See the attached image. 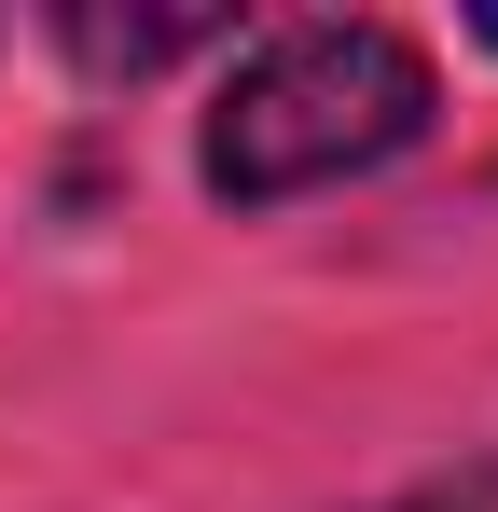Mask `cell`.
I'll return each mask as SVG.
<instances>
[{
  "label": "cell",
  "mask_w": 498,
  "mask_h": 512,
  "mask_svg": "<svg viewBox=\"0 0 498 512\" xmlns=\"http://www.w3.org/2000/svg\"><path fill=\"white\" fill-rule=\"evenodd\" d=\"M415 139H429V56L374 14H319V28H277L236 56V84L208 111V194L277 208V194L388 167Z\"/></svg>",
  "instance_id": "1"
},
{
  "label": "cell",
  "mask_w": 498,
  "mask_h": 512,
  "mask_svg": "<svg viewBox=\"0 0 498 512\" xmlns=\"http://www.w3.org/2000/svg\"><path fill=\"white\" fill-rule=\"evenodd\" d=\"M236 14H208V0H180V14H97V0H70L56 14V42H70L97 84H139V70H180V56H208Z\"/></svg>",
  "instance_id": "2"
},
{
  "label": "cell",
  "mask_w": 498,
  "mask_h": 512,
  "mask_svg": "<svg viewBox=\"0 0 498 512\" xmlns=\"http://www.w3.org/2000/svg\"><path fill=\"white\" fill-rule=\"evenodd\" d=\"M471 28H485V42H498V14H471Z\"/></svg>",
  "instance_id": "3"
}]
</instances>
